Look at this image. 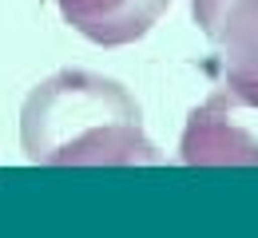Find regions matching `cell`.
<instances>
[{"instance_id":"obj_1","label":"cell","mask_w":258,"mask_h":238,"mask_svg":"<svg viewBox=\"0 0 258 238\" xmlns=\"http://www.w3.org/2000/svg\"><path fill=\"white\" fill-rule=\"evenodd\" d=\"M20 143L24 155L44 167L159 163L127 88L84 68H64L32 88L20 111Z\"/></svg>"},{"instance_id":"obj_2","label":"cell","mask_w":258,"mask_h":238,"mask_svg":"<svg viewBox=\"0 0 258 238\" xmlns=\"http://www.w3.org/2000/svg\"><path fill=\"white\" fill-rule=\"evenodd\" d=\"M191 16L211 44L215 92L258 115V0H191Z\"/></svg>"},{"instance_id":"obj_3","label":"cell","mask_w":258,"mask_h":238,"mask_svg":"<svg viewBox=\"0 0 258 238\" xmlns=\"http://www.w3.org/2000/svg\"><path fill=\"white\" fill-rule=\"evenodd\" d=\"M179 159L187 167L258 163V115L226 100L223 92H211L187 119Z\"/></svg>"},{"instance_id":"obj_4","label":"cell","mask_w":258,"mask_h":238,"mask_svg":"<svg viewBox=\"0 0 258 238\" xmlns=\"http://www.w3.org/2000/svg\"><path fill=\"white\" fill-rule=\"evenodd\" d=\"M52 4L84 40L119 48L143 40L159 24L171 0H52Z\"/></svg>"}]
</instances>
